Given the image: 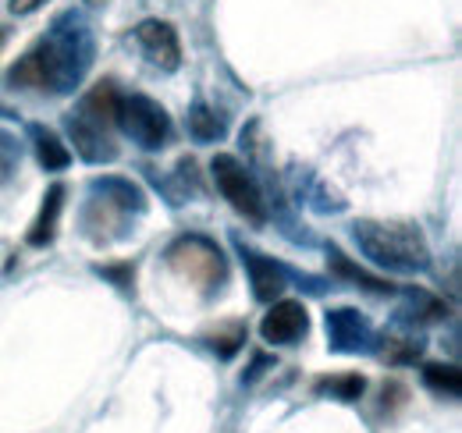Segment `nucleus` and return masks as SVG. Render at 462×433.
<instances>
[{
  "label": "nucleus",
  "mask_w": 462,
  "mask_h": 433,
  "mask_svg": "<svg viewBox=\"0 0 462 433\" xmlns=\"http://www.w3.org/2000/svg\"><path fill=\"white\" fill-rule=\"evenodd\" d=\"M0 43H4V32H0Z\"/></svg>",
  "instance_id": "obj_21"
},
{
  "label": "nucleus",
  "mask_w": 462,
  "mask_h": 433,
  "mask_svg": "<svg viewBox=\"0 0 462 433\" xmlns=\"http://www.w3.org/2000/svg\"><path fill=\"white\" fill-rule=\"evenodd\" d=\"M135 40H139L143 54L150 57L161 71H178V64H181V43H178V32H174L171 22L146 18V22H139Z\"/></svg>",
  "instance_id": "obj_7"
},
{
  "label": "nucleus",
  "mask_w": 462,
  "mask_h": 433,
  "mask_svg": "<svg viewBox=\"0 0 462 433\" xmlns=\"http://www.w3.org/2000/svg\"><path fill=\"white\" fill-rule=\"evenodd\" d=\"M363 391H366V380L359 377V373L317 380V394H331V398H338V401H359Z\"/></svg>",
  "instance_id": "obj_14"
},
{
  "label": "nucleus",
  "mask_w": 462,
  "mask_h": 433,
  "mask_svg": "<svg viewBox=\"0 0 462 433\" xmlns=\"http://www.w3.org/2000/svg\"><path fill=\"white\" fill-rule=\"evenodd\" d=\"M210 174H214L221 196H225L245 220H253V224H263V220H267V203H263L260 185L253 181V174L235 161L231 153H217V157L210 161Z\"/></svg>",
  "instance_id": "obj_6"
},
{
  "label": "nucleus",
  "mask_w": 462,
  "mask_h": 433,
  "mask_svg": "<svg viewBox=\"0 0 462 433\" xmlns=\"http://www.w3.org/2000/svg\"><path fill=\"white\" fill-rule=\"evenodd\" d=\"M245 345V324H228V327H217L210 334V348L221 355V359H231L238 348Z\"/></svg>",
  "instance_id": "obj_17"
},
{
  "label": "nucleus",
  "mask_w": 462,
  "mask_h": 433,
  "mask_svg": "<svg viewBox=\"0 0 462 433\" xmlns=\"http://www.w3.org/2000/svg\"><path fill=\"white\" fill-rule=\"evenodd\" d=\"M117 93L115 82H100L86 100L82 107L68 117V132H71V143H75V153L89 163H107L117 157V143L111 135L115 128V114H117Z\"/></svg>",
  "instance_id": "obj_3"
},
{
  "label": "nucleus",
  "mask_w": 462,
  "mask_h": 433,
  "mask_svg": "<svg viewBox=\"0 0 462 433\" xmlns=\"http://www.w3.org/2000/svg\"><path fill=\"white\" fill-rule=\"evenodd\" d=\"M115 124H121V132L139 146V150H164L171 143L174 124L168 117V110L157 100L132 93V97H117V114Z\"/></svg>",
  "instance_id": "obj_4"
},
{
  "label": "nucleus",
  "mask_w": 462,
  "mask_h": 433,
  "mask_svg": "<svg viewBox=\"0 0 462 433\" xmlns=\"http://www.w3.org/2000/svg\"><path fill=\"white\" fill-rule=\"evenodd\" d=\"M97 271L104 273V277H111L117 288H125V291L132 288V277H135V267H132V263H121V267H97Z\"/></svg>",
  "instance_id": "obj_18"
},
{
  "label": "nucleus",
  "mask_w": 462,
  "mask_h": 433,
  "mask_svg": "<svg viewBox=\"0 0 462 433\" xmlns=\"http://www.w3.org/2000/svg\"><path fill=\"white\" fill-rule=\"evenodd\" d=\"M328 337H331V348H338V352H359V348H370V341H374L370 324L356 309H331Z\"/></svg>",
  "instance_id": "obj_10"
},
{
  "label": "nucleus",
  "mask_w": 462,
  "mask_h": 433,
  "mask_svg": "<svg viewBox=\"0 0 462 433\" xmlns=\"http://www.w3.org/2000/svg\"><path fill=\"white\" fill-rule=\"evenodd\" d=\"M86 4H93V7H100V4H107V0H86Z\"/></svg>",
  "instance_id": "obj_20"
},
{
  "label": "nucleus",
  "mask_w": 462,
  "mask_h": 433,
  "mask_svg": "<svg viewBox=\"0 0 462 433\" xmlns=\"http://www.w3.org/2000/svg\"><path fill=\"white\" fill-rule=\"evenodd\" d=\"M356 245L377 267L399 273H423L430 267V245L416 224L405 220H359L352 227Z\"/></svg>",
  "instance_id": "obj_2"
},
{
  "label": "nucleus",
  "mask_w": 462,
  "mask_h": 433,
  "mask_svg": "<svg viewBox=\"0 0 462 433\" xmlns=\"http://www.w3.org/2000/svg\"><path fill=\"white\" fill-rule=\"evenodd\" d=\"M189 135L199 143H217L225 135V117H217V110H210L207 104H196L189 114Z\"/></svg>",
  "instance_id": "obj_13"
},
{
  "label": "nucleus",
  "mask_w": 462,
  "mask_h": 433,
  "mask_svg": "<svg viewBox=\"0 0 462 433\" xmlns=\"http://www.w3.org/2000/svg\"><path fill=\"white\" fill-rule=\"evenodd\" d=\"M93 64V36L79 14H60L54 29L11 68L14 89L71 93Z\"/></svg>",
  "instance_id": "obj_1"
},
{
  "label": "nucleus",
  "mask_w": 462,
  "mask_h": 433,
  "mask_svg": "<svg viewBox=\"0 0 462 433\" xmlns=\"http://www.w3.org/2000/svg\"><path fill=\"white\" fill-rule=\"evenodd\" d=\"M60 207H64V185H54V189L43 196V210H40V216H36V224L29 227V245L43 249V245H51V242H54V235H58Z\"/></svg>",
  "instance_id": "obj_11"
},
{
  "label": "nucleus",
  "mask_w": 462,
  "mask_h": 433,
  "mask_svg": "<svg viewBox=\"0 0 462 433\" xmlns=\"http://www.w3.org/2000/svg\"><path fill=\"white\" fill-rule=\"evenodd\" d=\"M306 330H310V313H306V306L295 302V299L274 302L271 313H267L263 324H260L263 341H271V345H295L299 337H306Z\"/></svg>",
  "instance_id": "obj_8"
},
{
  "label": "nucleus",
  "mask_w": 462,
  "mask_h": 433,
  "mask_svg": "<svg viewBox=\"0 0 462 433\" xmlns=\"http://www.w3.org/2000/svg\"><path fill=\"white\" fill-rule=\"evenodd\" d=\"M32 146H36V157L47 170H64L71 163V150L58 139V132L43 128V124H32Z\"/></svg>",
  "instance_id": "obj_12"
},
{
  "label": "nucleus",
  "mask_w": 462,
  "mask_h": 433,
  "mask_svg": "<svg viewBox=\"0 0 462 433\" xmlns=\"http://www.w3.org/2000/svg\"><path fill=\"white\" fill-rule=\"evenodd\" d=\"M423 383H427L430 391H438V394L456 398L462 391V373L456 366H445V363H427V366H423Z\"/></svg>",
  "instance_id": "obj_15"
},
{
  "label": "nucleus",
  "mask_w": 462,
  "mask_h": 433,
  "mask_svg": "<svg viewBox=\"0 0 462 433\" xmlns=\"http://www.w3.org/2000/svg\"><path fill=\"white\" fill-rule=\"evenodd\" d=\"M242 263H245V271H249L253 295H256L260 302H274V299L285 291L289 277L282 271V263H274V260H267L263 253H253V249H245V245H242Z\"/></svg>",
  "instance_id": "obj_9"
},
{
  "label": "nucleus",
  "mask_w": 462,
  "mask_h": 433,
  "mask_svg": "<svg viewBox=\"0 0 462 433\" xmlns=\"http://www.w3.org/2000/svg\"><path fill=\"white\" fill-rule=\"evenodd\" d=\"M331 267H335V273H342V277H348V281H356L359 288H370V291H395L392 281H381V277H374V273L359 271L356 263H348L338 249H331Z\"/></svg>",
  "instance_id": "obj_16"
},
{
  "label": "nucleus",
  "mask_w": 462,
  "mask_h": 433,
  "mask_svg": "<svg viewBox=\"0 0 462 433\" xmlns=\"http://www.w3.org/2000/svg\"><path fill=\"white\" fill-rule=\"evenodd\" d=\"M168 263H171L181 277L196 281V284L207 288V291L221 288L225 277H228L221 249H217L210 238H203V235H185V238H178L171 249H168Z\"/></svg>",
  "instance_id": "obj_5"
},
{
  "label": "nucleus",
  "mask_w": 462,
  "mask_h": 433,
  "mask_svg": "<svg viewBox=\"0 0 462 433\" xmlns=\"http://www.w3.org/2000/svg\"><path fill=\"white\" fill-rule=\"evenodd\" d=\"M47 0H7V7H11V14H32L36 7H43Z\"/></svg>",
  "instance_id": "obj_19"
}]
</instances>
